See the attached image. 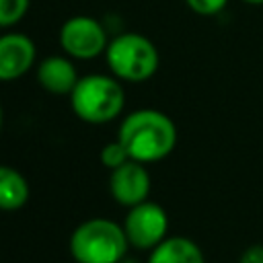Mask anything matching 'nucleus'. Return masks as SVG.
<instances>
[{
	"mask_svg": "<svg viewBox=\"0 0 263 263\" xmlns=\"http://www.w3.org/2000/svg\"><path fill=\"white\" fill-rule=\"evenodd\" d=\"M117 140L132 160L150 164L166 158L175 150L177 125L158 109H136L121 119Z\"/></svg>",
	"mask_w": 263,
	"mask_h": 263,
	"instance_id": "obj_1",
	"label": "nucleus"
},
{
	"mask_svg": "<svg viewBox=\"0 0 263 263\" xmlns=\"http://www.w3.org/2000/svg\"><path fill=\"white\" fill-rule=\"evenodd\" d=\"M127 249L123 224L109 218L84 220L70 236V255L76 263H119L127 257Z\"/></svg>",
	"mask_w": 263,
	"mask_h": 263,
	"instance_id": "obj_2",
	"label": "nucleus"
},
{
	"mask_svg": "<svg viewBox=\"0 0 263 263\" xmlns=\"http://www.w3.org/2000/svg\"><path fill=\"white\" fill-rule=\"evenodd\" d=\"M70 105L78 119L101 125L117 119L125 105L123 86L115 76L86 74L70 92Z\"/></svg>",
	"mask_w": 263,
	"mask_h": 263,
	"instance_id": "obj_3",
	"label": "nucleus"
},
{
	"mask_svg": "<svg viewBox=\"0 0 263 263\" xmlns=\"http://www.w3.org/2000/svg\"><path fill=\"white\" fill-rule=\"evenodd\" d=\"M105 60L111 74L125 82H144L152 78L160 64L156 45L140 33L115 35L105 49Z\"/></svg>",
	"mask_w": 263,
	"mask_h": 263,
	"instance_id": "obj_4",
	"label": "nucleus"
},
{
	"mask_svg": "<svg viewBox=\"0 0 263 263\" xmlns=\"http://www.w3.org/2000/svg\"><path fill=\"white\" fill-rule=\"evenodd\" d=\"M123 230L129 247L138 251H152L168 236V216L160 203L146 199L134 208H127Z\"/></svg>",
	"mask_w": 263,
	"mask_h": 263,
	"instance_id": "obj_5",
	"label": "nucleus"
},
{
	"mask_svg": "<svg viewBox=\"0 0 263 263\" xmlns=\"http://www.w3.org/2000/svg\"><path fill=\"white\" fill-rule=\"evenodd\" d=\"M109 41L105 27L86 14H76L60 27V47L76 60H92L105 53Z\"/></svg>",
	"mask_w": 263,
	"mask_h": 263,
	"instance_id": "obj_6",
	"label": "nucleus"
},
{
	"mask_svg": "<svg viewBox=\"0 0 263 263\" xmlns=\"http://www.w3.org/2000/svg\"><path fill=\"white\" fill-rule=\"evenodd\" d=\"M150 187H152L150 173L138 160H127L125 164L117 166L109 175L111 197L125 208H134V205L146 201Z\"/></svg>",
	"mask_w": 263,
	"mask_h": 263,
	"instance_id": "obj_7",
	"label": "nucleus"
},
{
	"mask_svg": "<svg viewBox=\"0 0 263 263\" xmlns=\"http://www.w3.org/2000/svg\"><path fill=\"white\" fill-rule=\"evenodd\" d=\"M37 47L25 33L0 35V82H10L25 76L35 64Z\"/></svg>",
	"mask_w": 263,
	"mask_h": 263,
	"instance_id": "obj_8",
	"label": "nucleus"
},
{
	"mask_svg": "<svg viewBox=\"0 0 263 263\" xmlns=\"http://www.w3.org/2000/svg\"><path fill=\"white\" fill-rule=\"evenodd\" d=\"M78 80L74 64L64 55H49L37 66V82L51 95H70Z\"/></svg>",
	"mask_w": 263,
	"mask_h": 263,
	"instance_id": "obj_9",
	"label": "nucleus"
},
{
	"mask_svg": "<svg viewBox=\"0 0 263 263\" xmlns=\"http://www.w3.org/2000/svg\"><path fill=\"white\" fill-rule=\"evenodd\" d=\"M146 263H205V257L189 236H166L150 251Z\"/></svg>",
	"mask_w": 263,
	"mask_h": 263,
	"instance_id": "obj_10",
	"label": "nucleus"
},
{
	"mask_svg": "<svg viewBox=\"0 0 263 263\" xmlns=\"http://www.w3.org/2000/svg\"><path fill=\"white\" fill-rule=\"evenodd\" d=\"M29 199V183L27 179L12 166L0 164V210L16 212Z\"/></svg>",
	"mask_w": 263,
	"mask_h": 263,
	"instance_id": "obj_11",
	"label": "nucleus"
},
{
	"mask_svg": "<svg viewBox=\"0 0 263 263\" xmlns=\"http://www.w3.org/2000/svg\"><path fill=\"white\" fill-rule=\"evenodd\" d=\"M31 0H0V27H12L23 21Z\"/></svg>",
	"mask_w": 263,
	"mask_h": 263,
	"instance_id": "obj_12",
	"label": "nucleus"
},
{
	"mask_svg": "<svg viewBox=\"0 0 263 263\" xmlns=\"http://www.w3.org/2000/svg\"><path fill=\"white\" fill-rule=\"evenodd\" d=\"M127 160H132V158H129L127 150L123 148V144H121L119 140L107 142V144L103 146V150H101V162H103L109 171H115L117 166L125 164Z\"/></svg>",
	"mask_w": 263,
	"mask_h": 263,
	"instance_id": "obj_13",
	"label": "nucleus"
},
{
	"mask_svg": "<svg viewBox=\"0 0 263 263\" xmlns=\"http://www.w3.org/2000/svg\"><path fill=\"white\" fill-rule=\"evenodd\" d=\"M185 4L195 12V14H201V16H214V14H220L228 0H185Z\"/></svg>",
	"mask_w": 263,
	"mask_h": 263,
	"instance_id": "obj_14",
	"label": "nucleus"
},
{
	"mask_svg": "<svg viewBox=\"0 0 263 263\" xmlns=\"http://www.w3.org/2000/svg\"><path fill=\"white\" fill-rule=\"evenodd\" d=\"M238 263H263V245H251V247H247L240 253Z\"/></svg>",
	"mask_w": 263,
	"mask_h": 263,
	"instance_id": "obj_15",
	"label": "nucleus"
},
{
	"mask_svg": "<svg viewBox=\"0 0 263 263\" xmlns=\"http://www.w3.org/2000/svg\"><path fill=\"white\" fill-rule=\"evenodd\" d=\"M245 4H251V6H263V0H242Z\"/></svg>",
	"mask_w": 263,
	"mask_h": 263,
	"instance_id": "obj_16",
	"label": "nucleus"
},
{
	"mask_svg": "<svg viewBox=\"0 0 263 263\" xmlns=\"http://www.w3.org/2000/svg\"><path fill=\"white\" fill-rule=\"evenodd\" d=\"M119 263H140V261H138V259H129V257H123Z\"/></svg>",
	"mask_w": 263,
	"mask_h": 263,
	"instance_id": "obj_17",
	"label": "nucleus"
},
{
	"mask_svg": "<svg viewBox=\"0 0 263 263\" xmlns=\"http://www.w3.org/2000/svg\"><path fill=\"white\" fill-rule=\"evenodd\" d=\"M2 125H4V111H2V105H0V134H2Z\"/></svg>",
	"mask_w": 263,
	"mask_h": 263,
	"instance_id": "obj_18",
	"label": "nucleus"
}]
</instances>
